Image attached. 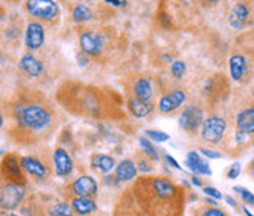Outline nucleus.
<instances>
[{
	"instance_id": "obj_1",
	"label": "nucleus",
	"mask_w": 254,
	"mask_h": 216,
	"mask_svg": "<svg viewBox=\"0 0 254 216\" xmlns=\"http://www.w3.org/2000/svg\"><path fill=\"white\" fill-rule=\"evenodd\" d=\"M43 96H19L18 100H13L7 106V113L12 118L13 128L10 134L18 140L27 143L34 142L38 136L46 134L53 125V110L41 100Z\"/></svg>"
},
{
	"instance_id": "obj_2",
	"label": "nucleus",
	"mask_w": 254,
	"mask_h": 216,
	"mask_svg": "<svg viewBox=\"0 0 254 216\" xmlns=\"http://www.w3.org/2000/svg\"><path fill=\"white\" fill-rule=\"evenodd\" d=\"M134 191L148 216H181L184 193L168 178H140Z\"/></svg>"
},
{
	"instance_id": "obj_3",
	"label": "nucleus",
	"mask_w": 254,
	"mask_h": 216,
	"mask_svg": "<svg viewBox=\"0 0 254 216\" xmlns=\"http://www.w3.org/2000/svg\"><path fill=\"white\" fill-rule=\"evenodd\" d=\"M112 96L113 93L81 84L62 85L58 93L59 102L72 113L93 118H119L121 110Z\"/></svg>"
},
{
	"instance_id": "obj_4",
	"label": "nucleus",
	"mask_w": 254,
	"mask_h": 216,
	"mask_svg": "<svg viewBox=\"0 0 254 216\" xmlns=\"http://www.w3.org/2000/svg\"><path fill=\"white\" fill-rule=\"evenodd\" d=\"M28 13L38 21H53L59 15V6L52 0H30L27 1Z\"/></svg>"
},
{
	"instance_id": "obj_5",
	"label": "nucleus",
	"mask_w": 254,
	"mask_h": 216,
	"mask_svg": "<svg viewBox=\"0 0 254 216\" xmlns=\"http://www.w3.org/2000/svg\"><path fill=\"white\" fill-rule=\"evenodd\" d=\"M105 44H106V37L96 31H87L79 37V46L87 56H93V58L102 56Z\"/></svg>"
},
{
	"instance_id": "obj_6",
	"label": "nucleus",
	"mask_w": 254,
	"mask_h": 216,
	"mask_svg": "<svg viewBox=\"0 0 254 216\" xmlns=\"http://www.w3.org/2000/svg\"><path fill=\"white\" fill-rule=\"evenodd\" d=\"M25 194V185L19 184H6L0 191V205L6 211H12L19 206Z\"/></svg>"
},
{
	"instance_id": "obj_7",
	"label": "nucleus",
	"mask_w": 254,
	"mask_h": 216,
	"mask_svg": "<svg viewBox=\"0 0 254 216\" xmlns=\"http://www.w3.org/2000/svg\"><path fill=\"white\" fill-rule=\"evenodd\" d=\"M22 169L24 168H22L21 162H18L16 156H13V154H7L1 162L3 178H6L9 184H19V185L25 184V177H24Z\"/></svg>"
},
{
	"instance_id": "obj_8",
	"label": "nucleus",
	"mask_w": 254,
	"mask_h": 216,
	"mask_svg": "<svg viewBox=\"0 0 254 216\" xmlns=\"http://www.w3.org/2000/svg\"><path fill=\"white\" fill-rule=\"evenodd\" d=\"M225 130H226L225 119H222L219 116H212V118H207L203 122V125H201V137L207 143L218 144L223 137Z\"/></svg>"
},
{
	"instance_id": "obj_9",
	"label": "nucleus",
	"mask_w": 254,
	"mask_h": 216,
	"mask_svg": "<svg viewBox=\"0 0 254 216\" xmlns=\"http://www.w3.org/2000/svg\"><path fill=\"white\" fill-rule=\"evenodd\" d=\"M180 125L188 133L195 131L200 125H203V110L197 106H187L180 118Z\"/></svg>"
},
{
	"instance_id": "obj_10",
	"label": "nucleus",
	"mask_w": 254,
	"mask_h": 216,
	"mask_svg": "<svg viewBox=\"0 0 254 216\" xmlns=\"http://www.w3.org/2000/svg\"><path fill=\"white\" fill-rule=\"evenodd\" d=\"M55 160V171L58 177H68L73 171V163L68 151L62 147H58L53 153Z\"/></svg>"
},
{
	"instance_id": "obj_11",
	"label": "nucleus",
	"mask_w": 254,
	"mask_h": 216,
	"mask_svg": "<svg viewBox=\"0 0 254 216\" xmlns=\"http://www.w3.org/2000/svg\"><path fill=\"white\" fill-rule=\"evenodd\" d=\"M72 191L78 197H94L97 194V182L93 177L82 175L73 181Z\"/></svg>"
},
{
	"instance_id": "obj_12",
	"label": "nucleus",
	"mask_w": 254,
	"mask_h": 216,
	"mask_svg": "<svg viewBox=\"0 0 254 216\" xmlns=\"http://www.w3.org/2000/svg\"><path fill=\"white\" fill-rule=\"evenodd\" d=\"M44 43V28L38 22H30L25 33V46L30 50H37Z\"/></svg>"
},
{
	"instance_id": "obj_13",
	"label": "nucleus",
	"mask_w": 254,
	"mask_h": 216,
	"mask_svg": "<svg viewBox=\"0 0 254 216\" xmlns=\"http://www.w3.org/2000/svg\"><path fill=\"white\" fill-rule=\"evenodd\" d=\"M187 94L182 90H174L171 93H168L166 96H163L159 102V110L162 113H169L177 108H180L182 103L185 102Z\"/></svg>"
},
{
	"instance_id": "obj_14",
	"label": "nucleus",
	"mask_w": 254,
	"mask_h": 216,
	"mask_svg": "<svg viewBox=\"0 0 254 216\" xmlns=\"http://www.w3.org/2000/svg\"><path fill=\"white\" fill-rule=\"evenodd\" d=\"M185 165L188 166V169H190L192 174H201V175H210V174H212L209 163H206V162L200 157V154H198L197 151H190V153L187 154Z\"/></svg>"
},
{
	"instance_id": "obj_15",
	"label": "nucleus",
	"mask_w": 254,
	"mask_h": 216,
	"mask_svg": "<svg viewBox=\"0 0 254 216\" xmlns=\"http://www.w3.org/2000/svg\"><path fill=\"white\" fill-rule=\"evenodd\" d=\"M137 175V166L134 165L132 160L129 159H125L122 160L118 166H116V171H115V178L119 182H128V181L134 180Z\"/></svg>"
},
{
	"instance_id": "obj_16",
	"label": "nucleus",
	"mask_w": 254,
	"mask_h": 216,
	"mask_svg": "<svg viewBox=\"0 0 254 216\" xmlns=\"http://www.w3.org/2000/svg\"><path fill=\"white\" fill-rule=\"evenodd\" d=\"M247 19H249V9H247V6H246L244 3H237V4L232 7V10H231L229 24H231L234 28L240 30V28H243V27L246 25Z\"/></svg>"
},
{
	"instance_id": "obj_17",
	"label": "nucleus",
	"mask_w": 254,
	"mask_h": 216,
	"mask_svg": "<svg viewBox=\"0 0 254 216\" xmlns=\"http://www.w3.org/2000/svg\"><path fill=\"white\" fill-rule=\"evenodd\" d=\"M237 127L243 134H253L254 133V106L246 109L238 113L237 116Z\"/></svg>"
},
{
	"instance_id": "obj_18",
	"label": "nucleus",
	"mask_w": 254,
	"mask_h": 216,
	"mask_svg": "<svg viewBox=\"0 0 254 216\" xmlns=\"http://www.w3.org/2000/svg\"><path fill=\"white\" fill-rule=\"evenodd\" d=\"M21 165H22L24 171H25L27 174H30L31 177H36V178H44V177H46V174H47L46 166H44L40 160L34 159V157H28V156L22 157V159H21Z\"/></svg>"
},
{
	"instance_id": "obj_19",
	"label": "nucleus",
	"mask_w": 254,
	"mask_h": 216,
	"mask_svg": "<svg viewBox=\"0 0 254 216\" xmlns=\"http://www.w3.org/2000/svg\"><path fill=\"white\" fill-rule=\"evenodd\" d=\"M132 91L135 94L137 99L143 100L145 103H150L151 102V97H153V88H151V82L148 78H138L134 85H132Z\"/></svg>"
},
{
	"instance_id": "obj_20",
	"label": "nucleus",
	"mask_w": 254,
	"mask_h": 216,
	"mask_svg": "<svg viewBox=\"0 0 254 216\" xmlns=\"http://www.w3.org/2000/svg\"><path fill=\"white\" fill-rule=\"evenodd\" d=\"M19 68L30 76H40L43 73V64L33 55H25L19 61Z\"/></svg>"
},
{
	"instance_id": "obj_21",
	"label": "nucleus",
	"mask_w": 254,
	"mask_h": 216,
	"mask_svg": "<svg viewBox=\"0 0 254 216\" xmlns=\"http://www.w3.org/2000/svg\"><path fill=\"white\" fill-rule=\"evenodd\" d=\"M115 159L109 154H103V153H97L93 154L91 157V166L103 174H109L110 171L115 168Z\"/></svg>"
},
{
	"instance_id": "obj_22",
	"label": "nucleus",
	"mask_w": 254,
	"mask_h": 216,
	"mask_svg": "<svg viewBox=\"0 0 254 216\" xmlns=\"http://www.w3.org/2000/svg\"><path fill=\"white\" fill-rule=\"evenodd\" d=\"M229 71H231V76L235 81H240L244 73L247 71V61L244 56L241 55H234L229 61Z\"/></svg>"
},
{
	"instance_id": "obj_23",
	"label": "nucleus",
	"mask_w": 254,
	"mask_h": 216,
	"mask_svg": "<svg viewBox=\"0 0 254 216\" xmlns=\"http://www.w3.org/2000/svg\"><path fill=\"white\" fill-rule=\"evenodd\" d=\"M72 209L78 215H90L97 209V205L90 197H76L72 202Z\"/></svg>"
},
{
	"instance_id": "obj_24",
	"label": "nucleus",
	"mask_w": 254,
	"mask_h": 216,
	"mask_svg": "<svg viewBox=\"0 0 254 216\" xmlns=\"http://www.w3.org/2000/svg\"><path fill=\"white\" fill-rule=\"evenodd\" d=\"M128 108H129V112H131L135 118H144V116H147V115L153 110L151 103H145V102L137 99V97L128 99Z\"/></svg>"
},
{
	"instance_id": "obj_25",
	"label": "nucleus",
	"mask_w": 254,
	"mask_h": 216,
	"mask_svg": "<svg viewBox=\"0 0 254 216\" xmlns=\"http://www.w3.org/2000/svg\"><path fill=\"white\" fill-rule=\"evenodd\" d=\"M72 18L75 22H84L91 19V9L85 4H76L72 10Z\"/></svg>"
},
{
	"instance_id": "obj_26",
	"label": "nucleus",
	"mask_w": 254,
	"mask_h": 216,
	"mask_svg": "<svg viewBox=\"0 0 254 216\" xmlns=\"http://www.w3.org/2000/svg\"><path fill=\"white\" fill-rule=\"evenodd\" d=\"M49 215L50 216H72V211L71 206H68L66 203H58L53 205L49 209Z\"/></svg>"
},
{
	"instance_id": "obj_27",
	"label": "nucleus",
	"mask_w": 254,
	"mask_h": 216,
	"mask_svg": "<svg viewBox=\"0 0 254 216\" xmlns=\"http://www.w3.org/2000/svg\"><path fill=\"white\" fill-rule=\"evenodd\" d=\"M140 145H141L143 151H144L145 154H147V157H150V159H153V160L159 159V153H157L156 147H154L153 144L150 143V142H148L147 139L141 137V139H140Z\"/></svg>"
},
{
	"instance_id": "obj_28",
	"label": "nucleus",
	"mask_w": 254,
	"mask_h": 216,
	"mask_svg": "<svg viewBox=\"0 0 254 216\" xmlns=\"http://www.w3.org/2000/svg\"><path fill=\"white\" fill-rule=\"evenodd\" d=\"M145 136H147L148 139H151V140L157 142V143H165V142H168V140H169V136H168L166 133H163V131L147 130V131H145Z\"/></svg>"
},
{
	"instance_id": "obj_29",
	"label": "nucleus",
	"mask_w": 254,
	"mask_h": 216,
	"mask_svg": "<svg viewBox=\"0 0 254 216\" xmlns=\"http://www.w3.org/2000/svg\"><path fill=\"white\" fill-rule=\"evenodd\" d=\"M185 64L181 62V61H177V62H174L172 64V67H171V72H172V75L175 76V78H182L184 76V73H185Z\"/></svg>"
},
{
	"instance_id": "obj_30",
	"label": "nucleus",
	"mask_w": 254,
	"mask_h": 216,
	"mask_svg": "<svg viewBox=\"0 0 254 216\" xmlns=\"http://www.w3.org/2000/svg\"><path fill=\"white\" fill-rule=\"evenodd\" d=\"M234 190L237 191V193H240L241 194V199L246 202V203H249V205H254V196L247 190V188H244V187H234Z\"/></svg>"
},
{
	"instance_id": "obj_31",
	"label": "nucleus",
	"mask_w": 254,
	"mask_h": 216,
	"mask_svg": "<svg viewBox=\"0 0 254 216\" xmlns=\"http://www.w3.org/2000/svg\"><path fill=\"white\" fill-rule=\"evenodd\" d=\"M240 172H241V165H240L238 162H235V163L231 166V169H229V172H228V177H229L231 180H235V178L240 175Z\"/></svg>"
},
{
	"instance_id": "obj_32",
	"label": "nucleus",
	"mask_w": 254,
	"mask_h": 216,
	"mask_svg": "<svg viewBox=\"0 0 254 216\" xmlns=\"http://www.w3.org/2000/svg\"><path fill=\"white\" fill-rule=\"evenodd\" d=\"M200 153H201V154H204V156H206V157H209V159H218V157L222 156L219 151H213V150H209V148H201V150H200Z\"/></svg>"
},
{
	"instance_id": "obj_33",
	"label": "nucleus",
	"mask_w": 254,
	"mask_h": 216,
	"mask_svg": "<svg viewBox=\"0 0 254 216\" xmlns=\"http://www.w3.org/2000/svg\"><path fill=\"white\" fill-rule=\"evenodd\" d=\"M204 194H207V196H210V197H213V199H222V194L219 193L216 188H213V187H206L204 188Z\"/></svg>"
},
{
	"instance_id": "obj_34",
	"label": "nucleus",
	"mask_w": 254,
	"mask_h": 216,
	"mask_svg": "<svg viewBox=\"0 0 254 216\" xmlns=\"http://www.w3.org/2000/svg\"><path fill=\"white\" fill-rule=\"evenodd\" d=\"M76 61L79 62V67H85V65L88 64V56H87L84 52H79V53L76 55Z\"/></svg>"
},
{
	"instance_id": "obj_35",
	"label": "nucleus",
	"mask_w": 254,
	"mask_h": 216,
	"mask_svg": "<svg viewBox=\"0 0 254 216\" xmlns=\"http://www.w3.org/2000/svg\"><path fill=\"white\" fill-rule=\"evenodd\" d=\"M165 159H166V162H168V165H169V166H172V168H175V169H181L180 163L175 160V157H174V156L166 154V156H165Z\"/></svg>"
},
{
	"instance_id": "obj_36",
	"label": "nucleus",
	"mask_w": 254,
	"mask_h": 216,
	"mask_svg": "<svg viewBox=\"0 0 254 216\" xmlns=\"http://www.w3.org/2000/svg\"><path fill=\"white\" fill-rule=\"evenodd\" d=\"M204 216H226L220 209H216V208H212V209H207L204 212Z\"/></svg>"
},
{
	"instance_id": "obj_37",
	"label": "nucleus",
	"mask_w": 254,
	"mask_h": 216,
	"mask_svg": "<svg viewBox=\"0 0 254 216\" xmlns=\"http://www.w3.org/2000/svg\"><path fill=\"white\" fill-rule=\"evenodd\" d=\"M106 3L112 4V6H116V7H121V6H125L127 4V1H116V0H108Z\"/></svg>"
},
{
	"instance_id": "obj_38",
	"label": "nucleus",
	"mask_w": 254,
	"mask_h": 216,
	"mask_svg": "<svg viewBox=\"0 0 254 216\" xmlns=\"http://www.w3.org/2000/svg\"><path fill=\"white\" fill-rule=\"evenodd\" d=\"M225 200H226V203H229L231 206H237V203H235V200H234L232 197H229V196H226V197H225Z\"/></svg>"
},
{
	"instance_id": "obj_39",
	"label": "nucleus",
	"mask_w": 254,
	"mask_h": 216,
	"mask_svg": "<svg viewBox=\"0 0 254 216\" xmlns=\"http://www.w3.org/2000/svg\"><path fill=\"white\" fill-rule=\"evenodd\" d=\"M192 184H194V185H197V187H201V181L198 180V178H197V177H192Z\"/></svg>"
},
{
	"instance_id": "obj_40",
	"label": "nucleus",
	"mask_w": 254,
	"mask_h": 216,
	"mask_svg": "<svg viewBox=\"0 0 254 216\" xmlns=\"http://www.w3.org/2000/svg\"><path fill=\"white\" fill-rule=\"evenodd\" d=\"M244 212H246V215H247V216H254L253 214H252V212L249 211V209H244Z\"/></svg>"
},
{
	"instance_id": "obj_41",
	"label": "nucleus",
	"mask_w": 254,
	"mask_h": 216,
	"mask_svg": "<svg viewBox=\"0 0 254 216\" xmlns=\"http://www.w3.org/2000/svg\"><path fill=\"white\" fill-rule=\"evenodd\" d=\"M1 216H10V215H7V214H4V212H1Z\"/></svg>"
},
{
	"instance_id": "obj_42",
	"label": "nucleus",
	"mask_w": 254,
	"mask_h": 216,
	"mask_svg": "<svg viewBox=\"0 0 254 216\" xmlns=\"http://www.w3.org/2000/svg\"><path fill=\"white\" fill-rule=\"evenodd\" d=\"M253 174H254V160H253Z\"/></svg>"
},
{
	"instance_id": "obj_43",
	"label": "nucleus",
	"mask_w": 254,
	"mask_h": 216,
	"mask_svg": "<svg viewBox=\"0 0 254 216\" xmlns=\"http://www.w3.org/2000/svg\"><path fill=\"white\" fill-rule=\"evenodd\" d=\"M10 216H18V215H10Z\"/></svg>"
}]
</instances>
